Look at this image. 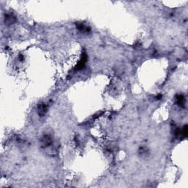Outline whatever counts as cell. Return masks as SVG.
<instances>
[{"label":"cell","instance_id":"cell-1","mask_svg":"<svg viewBox=\"0 0 188 188\" xmlns=\"http://www.w3.org/2000/svg\"><path fill=\"white\" fill-rule=\"evenodd\" d=\"M86 61H87V55H86L85 54H84L82 55V57L81 60L79 61L78 64L77 65L76 68H77V69H79V70L82 69V68L85 67V65Z\"/></svg>","mask_w":188,"mask_h":188},{"label":"cell","instance_id":"cell-2","mask_svg":"<svg viewBox=\"0 0 188 188\" xmlns=\"http://www.w3.org/2000/svg\"><path fill=\"white\" fill-rule=\"evenodd\" d=\"M51 137L49 135H45L43 137V140H42V143L44 146H49V145L51 144L52 141H51Z\"/></svg>","mask_w":188,"mask_h":188},{"label":"cell","instance_id":"cell-3","mask_svg":"<svg viewBox=\"0 0 188 188\" xmlns=\"http://www.w3.org/2000/svg\"><path fill=\"white\" fill-rule=\"evenodd\" d=\"M46 110H47V107H46V106L45 104H41V105L38 107L39 113H40L41 116H43V114L46 113Z\"/></svg>","mask_w":188,"mask_h":188},{"label":"cell","instance_id":"cell-4","mask_svg":"<svg viewBox=\"0 0 188 188\" xmlns=\"http://www.w3.org/2000/svg\"><path fill=\"white\" fill-rule=\"evenodd\" d=\"M77 28L80 31H82V32H88L90 31V28H88L87 27H86L85 25H84L83 24H78L77 25Z\"/></svg>","mask_w":188,"mask_h":188},{"label":"cell","instance_id":"cell-5","mask_svg":"<svg viewBox=\"0 0 188 188\" xmlns=\"http://www.w3.org/2000/svg\"><path fill=\"white\" fill-rule=\"evenodd\" d=\"M177 104L180 106H184V98L182 95H179L177 96Z\"/></svg>","mask_w":188,"mask_h":188}]
</instances>
